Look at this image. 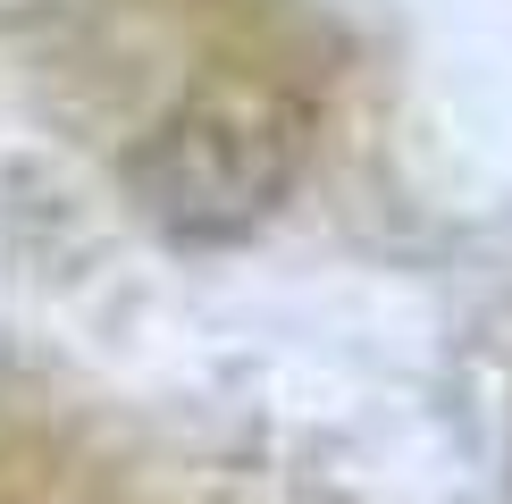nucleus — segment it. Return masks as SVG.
Wrapping results in <instances>:
<instances>
[{
  "mask_svg": "<svg viewBox=\"0 0 512 504\" xmlns=\"http://www.w3.org/2000/svg\"><path fill=\"white\" fill-rule=\"evenodd\" d=\"M277 143L252 135L244 118L227 110H194L177 118L143 160V185H152V210L168 227H194V236H219V227L252 219L277 194Z\"/></svg>",
  "mask_w": 512,
  "mask_h": 504,
  "instance_id": "1",
  "label": "nucleus"
}]
</instances>
